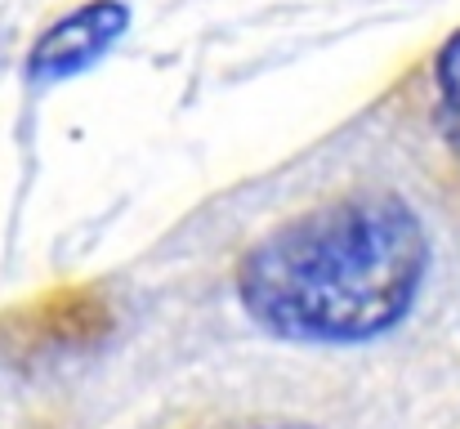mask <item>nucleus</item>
Here are the masks:
<instances>
[{
    "label": "nucleus",
    "instance_id": "3",
    "mask_svg": "<svg viewBox=\"0 0 460 429\" xmlns=\"http://www.w3.org/2000/svg\"><path fill=\"white\" fill-rule=\"evenodd\" d=\"M126 31H130L126 0H85L36 36V45L27 54V72H31V81L81 76L94 63H103Z\"/></svg>",
    "mask_w": 460,
    "mask_h": 429
},
{
    "label": "nucleus",
    "instance_id": "1",
    "mask_svg": "<svg viewBox=\"0 0 460 429\" xmlns=\"http://www.w3.org/2000/svg\"><path fill=\"white\" fill-rule=\"evenodd\" d=\"M429 264V228L402 192L349 188L255 237L233 264V295L273 340L353 349L411 317Z\"/></svg>",
    "mask_w": 460,
    "mask_h": 429
},
{
    "label": "nucleus",
    "instance_id": "4",
    "mask_svg": "<svg viewBox=\"0 0 460 429\" xmlns=\"http://www.w3.org/2000/svg\"><path fill=\"white\" fill-rule=\"evenodd\" d=\"M434 121L460 152V27L434 54Z\"/></svg>",
    "mask_w": 460,
    "mask_h": 429
},
{
    "label": "nucleus",
    "instance_id": "2",
    "mask_svg": "<svg viewBox=\"0 0 460 429\" xmlns=\"http://www.w3.org/2000/svg\"><path fill=\"white\" fill-rule=\"evenodd\" d=\"M117 326V308L99 286H54L0 313V353L63 358L99 349Z\"/></svg>",
    "mask_w": 460,
    "mask_h": 429
},
{
    "label": "nucleus",
    "instance_id": "5",
    "mask_svg": "<svg viewBox=\"0 0 460 429\" xmlns=\"http://www.w3.org/2000/svg\"><path fill=\"white\" fill-rule=\"evenodd\" d=\"M237 429H322L308 421H255V425H237Z\"/></svg>",
    "mask_w": 460,
    "mask_h": 429
}]
</instances>
